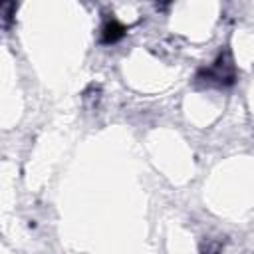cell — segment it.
Here are the masks:
<instances>
[{
    "label": "cell",
    "mask_w": 254,
    "mask_h": 254,
    "mask_svg": "<svg viewBox=\"0 0 254 254\" xmlns=\"http://www.w3.org/2000/svg\"><path fill=\"white\" fill-rule=\"evenodd\" d=\"M123 34H125V28H123L119 22L111 20V22H107L105 28H103V42H117Z\"/></svg>",
    "instance_id": "1"
}]
</instances>
